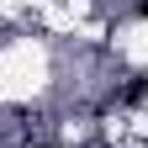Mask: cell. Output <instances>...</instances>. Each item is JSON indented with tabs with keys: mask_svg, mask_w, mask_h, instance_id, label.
<instances>
[{
	"mask_svg": "<svg viewBox=\"0 0 148 148\" xmlns=\"http://www.w3.org/2000/svg\"><path fill=\"white\" fill-rule=\"evenodd\" d=\"M127 106H148V79H138V85H127Z\"/></svg>",
	"mask_w": 148,
	"mask_h": 148,
	"instance_id": "cell-1",
	"label": "cell"
},
{
	"mask_svg": "<svg viewBox=\"0 0 148 148\" xmlns=\"http://www.w3.org/2000/svg\"><path fill=\"white\" fill-rule=\"evenodd\" d=\"M138 11H143V16H148V0H143V5H138Z\"/></svg>",
	"mask_w": 148,
	"mask_h": 148,
	"instance_id": "cell-2",
	"label": "cell"
}]
</instances>
